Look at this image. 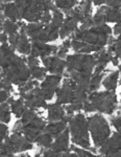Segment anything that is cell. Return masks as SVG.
<instances>
[{"instance_id":"44dd1931","label":"cell","mask_w":121,"mask_h":157,"mask_svg":"<svg viewBox=\"0 0 121 157\" xmlns=\"http://www.w3.org/2000/svg\"><path fill=\"white\" fill-rule=\"evenodd\" d=\"M67 124L68 123H66V121H63V120L59 121H52V123L47 124L44 132L49 134V135H51L52 137L54 138L68 128Z\"/></svg>"},{"instance_id":"277c9868","label":"cell","mask_w":121,"mask_h":157,"mask_svg":"<svg viewBox=\"0 0 121 157\" xmlns=\"http://www.w3.org/2000/svg\"><path fill=\"white\" fill-rule=\"evenodd\" d=\"M112 32V29L108 24L92 26L91 29L86 30L77 29L73 34L72 40H79L101 50L108 44Z\"/></svg>"},{"instance_id":"60d3db41","label":"cell","mask_w":121,"mask_h":157,"mask_svg":"<svg viewBox=\"0 0 121 157\" xmlns=\"http://www.w3.org/2000/svg\"><path fill=\"white\" fill-rule=\"evenodd\" d=\"M82 109H84L85 112H87V113H91V112H94V111H95L93 105L88 100L84 103V107H82Z\"/></svg>"},{"instance_id":"ba28073f","label":"cell","mask_w":121,"mask_h":157,"mask_svg":"<svg viewBox=\"0 0 121 157\" xmlns=\"http://www.w3.org/2000/svg\"><path fill=\"white\" fill-rule=\"evenodd\" d=\"M88 101L92 104L95 111L111 115L117 108L118 98L115 91H94L91 92Z\"/></svg>"},{"instance_id":"f1b7e54d","label":"cell","mask_w":121,"mask_h":157,"mask_svg":"<svg viewBox=\"0 0 121 157\" xmlns=\"http://www.w3.org/2000/svg\"><path fill=\"white\" fill-rule=\"evenodd\" d=\"M53 140H54V139H53V137H52L51 135H49V134L44 132V133H42L39 137H38L36 143L40 147H42V148L50 149V148H51V146H52Z\"/></svg>"},{"instance_id":"d6986e66","label":"cell","mask_w":121,"mask_h":157,"mask_svg":"<svg viewBox=\"0 0 121 157\" xmlns=\"http://www.w3.org/2000/svg\"><path fill=\"white\" fill-rule=\"evenodd\" d=\"M3 15L9 20L15 22H19V20L22 18L21 11H20L19 6H17L16 1H6L3 6Z\"/></svg>"},{"instance_id":"f35d334b","label":"cell","mask_w":121,"mask_h":157,"mask_svg":"<svg viewBox=\"0 0 121 157\" xmlns=\"http://www.w3.org/2000/svg\"><path fill=\"white\" fill-rule=\"evenodd\" d=\"M105 4L109 7L113 9H121V0H111V1H105Z\"/></svg>"},{"instance_id":"836d02e7","label":"cell","mask_w":121,"mask_h":157,"mask_svg":"<svg viewBox=\"0 0 121 157\" xmlns=\"http://www.w3.org/2000/svg\"><path fill=\"white\" fill-rule=\"evenodd\" d=\"M64 153H61V152L54 151L52 149H47L43 152L42 157H63Z\"/></svg>"},{"instance_id":"30bf717a","label":"cell","mask_w":121,"mask_h":157,"mask_svg":"<svg viewBox=\"0 0 121 157\" xmlns=\"http://www.w3.org/2000/svg\"><path fill=\"white\" fill-rule=\"evenodd\" d=\"M89 132L95 147H101L111 136V128L105 116L97 113L88 118Z\"/></svg>"},{"instance_id":"ab89813d","label":"cell","mask_w":121,"mask_h":157,"mask_svg":"<svg viewBox=\"0 0 121 157\" xmlns=\"http://www.w3.org/2000/svg\"><path fill=\"white\" fill-rule=\"evenodd\" d=\"M9 98V92L6 90H0V104L6 103Z\"/></svg>"},{"instance_id":"4dcf8cb0","label":"cell","mask_w":121,"mask_h":157,"mask_svg":"<svg viewBox=\"0 0 121 157\" xmlns=\"http://www.w3.org/2000/svg\"><path fill=\"white\" fill-rule=\"evenodd\" d=\"M69 150L75 152V153L77 154V156H79V157H100V156L94 155V154L91 153L90 151L85 150V149H79V148H76V147H74V146L70 147Z\"/></svg>"},{"instance_id":"83f0119b","label":"cell","mask_w":121,"mask_h":157,"mask_svg":"<svg viewBox=\"0 0 121 157\" xmlns=\"http://www.w3.org/2000/svg\"><path fill=\"white\" fill-rule=\"evenodd\" d=\"M103 75H105V73L92 75L89 85H88V91H89V93L94 92V91H97V89L100 87V85H101V81H102Z\"/></svg>"},{"instance_id":"2e32d148","label":"cell","mask_w":121,"mask_h":157,"mask_svg":"<svg viewBox=\"0 0 121 157\" xmlns=\"http://www.w3.org/2000/svg\"><path fill=\"white\" fill-rule=\"evenodd\" d=\"M69 128H67L65 131L59 134L57 137H54V140L50 149L61 152V153H67L68 150H69Z\"/></svg>"},{"instance_id":"e0dca14e","label":"cell","mask_w":121,"mask_h":157,"mask_svg":"<svg viewBox=\"0 0 121 157\" xmlns=\"http://www.w3.org/2000/svg\"><path fill=\"white\" fill-rule=\"evenodd\" d=\"M77 29H79V22L72 17L66 16L64 22H63V25L59 30V37L61 39H65L71 34H74Z\"/></svg>"},{"instance_id":"f907efd6","label":"cell","mask_w":121,"mask_h":157,"mask_svg":"<svg viewBox=\"0 0 121 157\" xmlns=\"http://www.w3.org/2000/svg\"><path fill=\"white\" fill-rule=\"evenodd\" d=\"M0 157H3V156H2V155H1V154H0Z\"/></svg>"},{"instance_id":"7bdbcfd3","label":"cell","mask_w":121,"mask_h":157,"mask_svg":"<svg viewBox=\"0 0 121 157\" xmlns=\"http://www.w3.org/2000/svg\"><path fill=\"white\" fill-rule=\"evenodd\" d=\"M9 41V36L6 34V33H0V43L1 44H6Z\"/></svg>"},{"instance_id":"5b68a950","label":"cell","mask_w":121,"mask_h":157,"mask_svg":"<svg viewBox=\"0 0 121 157\" xmlns=\"http://www.w3.org/2000/svg\"><path fill=\"white\" fill-rule=\"evenodd\" d=\"M69 131L71 135V140L74 145L82 147L85 150L91 148L90 132L88 120L82 113H77L73 115L69 123Z\"/></svg>"},{"instance_id":"ffe728a7","label":"cell","mask_w":121,"mask_h":157,"mask_svg":"<svg viewBox=\"0 0 121 157\" xmlns=\"http://www.w3.org/2000/svg\"><path fill=\"white\" fill-rule=\"evenodd\" d=\"M47 110H48V121L50 123L62 121L64 116L66 115L64 107L57 103L50 104V105L47 106Z\"/></svg>"},{"instance_id":"7dc6e473","label":"cell","mask_w":121,"mask_h":157,"mask_svg":"<svg viewBox=\"0 0 121 157\" xmlns=\"http://www.w3.org/2000/svg\"><path fill=\"white\" fill-rule=\"evenodd\" d=\"M119 73H120V75H121V65H119ZM120 84H121V81H120Z\"/></svg>"},{"instance_id":"e575fe53","label":"cell","mask_w":121,"mask_h":157,"mask_svg":"<svg viewBox=\"0 0 121 157\" xmlns=\"http://www.w3.org/2000/svg\"><path fill=\"white\" fill-rule=\"evenodd\" d=\"M0 90H6V91H13V84L6 78H2L1 82H0Z\"/></svg>"},{"instance_id":"1f68e13d","label":"cell","mask_w":121,"mask_h":157,"mask_svg":"<svg viewBox=\"0 0 121 157\" xmlns=\"http://www.w3.org/2000/svg\"><path fill=\"white\" fill-rule=\"evenodd\" d=\"M7 135H9V127H7V125L0 123V147L4 143Z\"/></svg>"},{"instance_id":"f6af8a7d","label":"cell","mask_w":121,"mask_h":157,"mask_svg":"<svg viewBox=\"0 0 121 157\" xmlns=\"http://www.w3.org/2000/svg\"><path fill=\"white\" fill-rule=\"evenodd\" d=\"M94 6H102V4H105V1H93L92 2Z\"/></svg>"},{"instance_id":"b9f144b4","label":"cell","mask_w":121,"mask_h":157,"mask_svg":"<svg viewBox=\"0 0 121 157\" xmlns=\"http://www.w3.org/2000/svg\"><path fill=\"white\" fill-rule=\"evenodd\" d=\"M112 30H113V33H114L115 36L119 37L120 35H121V23H117V24H115L114 29H112Z\"/></svg>"},{"instance_id":"603a6c76","label":"cell","mask_w":121,"mask_h":157,"mask_svg":"<svg viewBox=\"0 0 121 157\" xmlns=\"http://www.w3.org/2000/svg\"><path fill=\"white\" fill-rule=\"evenodd\" d=\"M26 110V107H25V103L24 100L22 98H17V100L14 101V103L11 105V111L12 113L16 116L17 118H21L23 113Z\"/></svg>"},{"instance_id":"9c48e42d","label":"cell","mask_w":121,"mask_h":157,"mask_svg":"<svg viewBox=\"0 0 121 157\" xmlns=\"http://www.w3.org/2000/svg\"><path fill=\"white\" fill-rule=\"evenodd\" d=\"M32 148V143L21 132H13L0 147V154L3 157H16L15 154L23 153L24 151L31 150Z\"/></svg>"},{"instance_id":"8d00e7d4","label":"cell","mask_w":121,"mask_h":157,"mask_svg":"<svg viewBox=\"0 0 121 157\" xmlns=\"http://www.w3.org/2000/svg\"><path fill=\"white\" fill-rule=\"evenodd\" d=\"M114 47H115V56L119 60H121V35L117 39H115Z\"/></svg>"},{"instance_id":"cb8c5ba5","label":"cell","mask_w":121,"mask_h":157,"mask_svg":"<svg viewBox=\"0 0 121 157\" xmlns=\"http://www.w3.org/2000/svg\"><path fill=\"white\" fill-rule=\"evenodd\" d=\"M79 2L75 0H57L54 1V6L57 10H63L64 12L71 11L74 7L79 6Z\"/></svg>"},{"instance_id":"7a4b0ae2","label":"cell","mask_w":121,"mask_h":157,"mask_svg":"<svg viewBox=\"0 0 121 157\" xmlns=\"http://www.w3.org/2000/svg\"><path fill=\"white\" fill-rule=\"evenodd\" d=\"M96 66V60L92 55L75 54L67 56V73L77 85L88 87Z\"/></svg>"},{"instance_id":"8fae6325","label":"cell","mask_w":121,"mask_h":157,"mask_svg":"<svg viewBox=\"0 0 121 157\" xmlns=\"http://www.w3.org/2000/svg\"><path fill=\"white\" fill-rule=\"evenodd\" d=\"M25 32L28 38L35 42L47 43L59 39V29L52 27L50 24H43L41 22L28 23L25 25Z\"/></svg>"},{"instance_id":"74e56055","label":"cell","mask_w":121,"mask_h":157,"mask_svg":"<svg viewBox=\"0 0 121 157\" xmlns=\"http://www.w3.org/2000/svg\"><path fill=\"white\" fill-rule=\"evenodd\" d=\"M111 123L114 126V128L116 129L118 133L121 134V116H117V117H113L111 120Z\"/></svg>"},{"instance_id":"ac0fdd59","label":"cell","mask_w":121,"mask_h":157,"mask_svg":"<svg viewBox=\"0 0 121 157\" xmlns=\"http://www.w3.org/2000/svg\"><path fill=\"white\" fill-rule=\"evenodd\" d=\"M25 25H23V26L20 29V33H19L20 38H19L18 45H17V47H16V50L19 52L21 55L28 57V56H30V52H31V41L28 39V36L26 35Z\"/></svg>"},{"instance_id":"4fadbf2b","label":"cell","mask_w":121,"mask_h":157,"mask_svg":"<svg viewBox=\"0 0 121 157\" xmlns=\"http://www.w3.org/2000/svg\"><path fill=\"white\" fill-rule=\"evenodd\" d=\"M100 157H121V134L113 133L100 147Z\"/></svg>"},{"instance_id":"d590c367","label":"cell","mask_w":121,"mask_h":157,"mask_svg":"<svg viewBox=\"0 0 121 157\" xmlns=\"http://www.w3.org/2000/svg\"><path fill=\"white\" fill-rule=\"evenodd\" d=\"M19 38H20V34L17 33V34H14V35H11L9 36V44L16 50V47L18 45V42H19Z\"/></svg>"},{"instance_id":"f546056e","label":"cell","mask_w":121,"mask_h":157,"mask_svg":"<svg viewBox=\"0 0 121 157\" xmlns=\"http://www.w3.org/2000/svg\"><path fill=\"white\" fill-rule=\"evenodd\" d=\"M46 72H47V70L42 66H38V67L30 70L31 78H35V80H44L47 75Z\"/></svg>"},{"instance_id":"8992f818","label":"cell","mask_w":121,"mask_h":157,"mask_svg":"<svg viewBox=\"0 0 121 157\" xmlns=\"http://www.w3.org/2000/svg\"><path fill=\"white\" fill-rule=\"evenodd\" d=\"M21 11L22 19L29 23H37L41 21L44 12H53L57 7L52 1H16Z\"/></svg>"},{"instance_id":"5bb4252c","label":"cell","mask_w":121,"mask_h":157,"mask_svg":"<svg viewBox=\"0 0 121 157\" xmlns=\"http://www.w3.org/2000/svg\"><path fill=\"white\" fill-rule=\"evenodd\" d=\"M41 61L45 69L51 75H62L66 68V61L61 59L57 56H48L41 58Z\"/></svg>"},{"instance_id":"52a82bcc","label":"cell","mask_w":121,"mask_h":157,"mask_svg":"<svg viewBox=\"0 0 121 157\" xmlns=\"http://www.w3.org/2000/svg\"><path fill=\"white\" fill-rule=\"evenodd\" d=\"M21 133L31 143H36L38 137L41 135L42 132H44L47 125L41 116L38 115L34 110L27 108L21 117Z\"/></svg>"},{"instance_id":"681fc988","label":"cell","mask_w":121,"mask_h":157,"mask_svg":"<svg viewBox=\"0 0 121 157\" xmlns=\"http://www.w3.org/2000/svg\"><path fill=\"white\" fill-rule=\"evenodd\" d=\"M35 157H41V155H40V154H38V155H36Z\"/></svg>"},{"instance_id":"484cf974","label":"cell","mask_w":121,"mask_h":157,"mask_svg":"<svg viewBox=\"0 0 121 157\" xmlns=\"http://www.w3.org/2000/svg\"><path fill=\"white\" fill-rule=\"evenodd\" d=\"M65 20V16H64V13L61 12L60 10L55 9L53 12H52V19L51 22H50V25L54 29H61V26L63 25V22Z\"/></svg>"},{"instance_id":"7c38bea8","label":"cell","mask_w":121,"mask_h":157,"mask_svg":"<svg viewBox=\"0 0 121 157\" xmlns=\"http://www.w3.org/2000/svg\"><path fill=\"white\" fill-rule=\"evenodd\" d=\"M62 75H48L39 86V94L45 101H50L54 97L61 86Z\"/></svg>"},{"instance_id":"ee69618b","label":"cell","mask_w":121,"mask_h":157,"mask_svg":"<svg viewBox=\"0 0 121 157\" xmlns=\"http://www.w3.org/2000/svg\"><path fill=\"white\" fill-rule=\"evenodd\" d=\"M111 63H112L114 66H117V65L119 64V59H118L116 56H113V57L111 58Z\"/></svg>"},{"instance_id":"d4e9b609","label":"cell","mask_w":121,"mask_h":157,"mask_svg":"<svg viewBox=\"0 0 121 157\" xmlns=\"http://www.w3.org/2000/svg\"><path fill=\"white\" fill-rule=\"evenodd\" d=\"M12 120L11 106L7 103L0 104V123L9 124Z\"/></svg>"},{"instance_id":"4316f807","label":"cell","mask_w":121,"mask_h":157,"mask_svg":"<svg viewBox=\"0 0 121 157\" xmlns=\"http://www.w3.org/2000/svg\"><path fill=\"white\" fill-rule=\"evenodd\" d=\"M19 29V25L18 22L12 21V20H6L3 22V25H2V30L3 33H6L7 36H11V35L17 34Z\"/></svg>"},{"instance_id":"c3c4849f","label":"cell","mask_w":121,"mask_h":157,"mask_svg":"<svg viewBox=\"0 0 121 157\" xmlns=\"http://www.w3.org/2000/svg\"><path fill=\"white\" fill-rule=\"evenodd\" d=\"M2 78H3V77H2V75H1V73H0V82H1V80H2Z\"/></svg>"},{"instance_id":"3957f363","label":"cell","mask_w":121,"mask_h":157,"mask_svg":"<svg viewBox=\"0 0 121 157\" xmlns=\"http://www.w3.org/2000/svg\"><path fill=\"white\" fill-rule=\"evenodd\" d=\"M57 104L59 105H69L72 103L84 104L89 98L88 87L79 86L70 78H65L62 86L57 91Z\"/></svg>"},{"instance_id":"9a60e30c","label":"cell","mask_w":121,"mask_h":157,"mask_svg":"<svg viewBox=\"0 0 121 157\" xmlns=\"http://www.w3.org/2000/svg\"><path fill=\"white\" fill-rule=\"evenodd\" d=\"M57 49L59 48L57 46H54V45L31 41V52H30V56H32L35 58L48 57V56H51V54H55L57 52Z\"/></svg>"},{"instance_id":"d6a6232c","label":"cell","mask_w":121,"mask_h":157,"mask_svg":"<svg viewBox=\"0 0 121 157\" xmlns=\"http://www.w3.org/2000/svg\"><path fill=\"white\" fill-rule=\"evenodd\" d=\"M26 64H27V66H28L29 70L40 66L38 58H35V57H32V56H28V57H26Z\"/></svg>"},{"instance_id":"7402d4cb","label":"cell","mask_w":121,"mask_h":157,"mask_svg":"<svg viewBox=\"0 0 121 157\" xmlns=\"http://www.w3.org/2000/svg\"><path fill=\"white\" fill-rule=\"evenodd\" d=\"M119 70H116L110 73L109 75L105 78V80L102 81V86L105 88L108 91H115L116 88L118 86V80H119Z\"/></svg>"},{"instance_id":"6da1fadb","label":"cell","mask_w":121,"mask_h":157,"mask_svg":"<svg viewBox=\"0 0 121 157\" xmlns=\"http://www.w3.org/2000/svg\"><path fill=\"white\" fill-rule=\"evenodd\" d=\"M0 68L2 77L12 84L22 85L31 78L30 70L26 64V57H19L9 43L0 46Z\"/></svg>"},{"instance_id":"bcb514c9","label":"cell","mask_w":121,"mask_h":157,"mask_svg":"<svg viewBox=\"0 0 121 157\" xmlns=\"http://www.w3.org/2000/svg\"><path fill=\"white\" fill-rule=\"evenodd\" d=\"M68 157H79V156H77V154L75 152H72V153L68 154Z\"/></svg>"}]
</instances>
